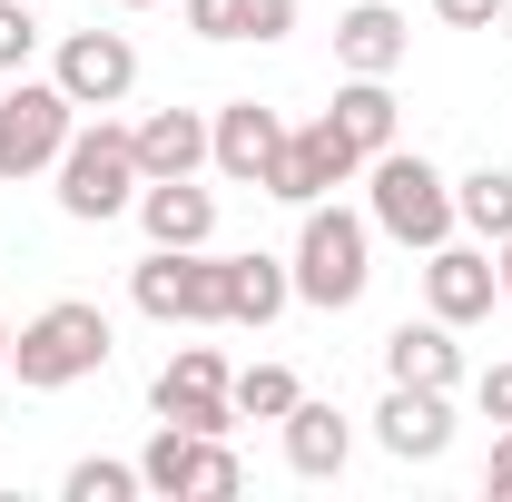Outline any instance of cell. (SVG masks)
Segmentation results:
<instances>
[{
    "mask_svg": "<svg viewBox=\"0 0 512 502\" xmlns=\"http://www.w3.org/2000/svg\"><path fill=\"white\" fill-rule=\"evenodd\" d=\"M286 276H296V296H306V306L345 315L365 286H375V217H355V207L316 197V207H306V227H296Z\"/></svg>",
    "mask_w": 512,
    "mask_h": 502,
    "instance_id": "cell-1",
    "label": "cell"
},
{
    "mask_svg": "<svg viewBox=\"0 0 512 502\" xmlns=\"http://www.w3.org/2000/svg\"><path fill=\"white\" fill-rule=\"evenodd\" d=\"M109 315L89 306V296H60V306H40L20 335H10V375L30 384V394H69V384H89L109 365Z\"/></svg>",
    "mask_w": 512,
    "mask_h": 502,
    "instance_id": "cell-2",
    "label": "cell"
},
{
    "mask_svg": "<svg viewBox=\"0 0 512 502\" xmlns=\"http://www.w3.org/2000/svg\"><path fill=\"white\" fill-rule=\"evenodd\" d=\"M50 178H60V217H79V227L128 217V207H138V188H148V178H138V138H128V128H109V109L69 128V148H60V168H50Z\"/></svg>",
    "mask_w": 512,
    "mask_h": 502,
    "instance_id": "cell-3",
    "label": "cell"
},
{
    "mask_svg": "<svg viewBox=\"0 0 512 502\" xmlns=\"http://www.w3.org/2000/svg\"><path fill=\"white\" fill-rule=\"evenodd\" d=\"M365 217L394 247H444L453 237V178L424 148H375L365 158Z\"/></svg>",
    "mask_w": 512,
    "mask_h": 502,
    "instance_id": "cell-4",
    "label": "cell"
},
{
    "mask_svg": "<svg viewBox=\"0 0 512 502\" xmlns=\"http://www.w3.org/2000/svg\"><path fill=\"white\" fill-rule=\"evenodd\" d=\"M128 306L158 325H227V256L217 247H148L128 266Z\"/></svg>",
    "mask_w": 512,
    "mask_h": 502,
    "instance_id": "cell-5",
    "label": "cell"
},
{
    "mask_svg": "<svg viewBox=\"0 0 512 502\" xmlns=\"http://www.w3.org/2000/svg\"><path fill=\"white\" fill-rule=\"evenodd\" d=\"M138 483L158 502H237L247 493V463L227 453V434H178V424H158L148 453H138Z\"/></svg>",
    "mask_w": 512,
    "mask_h": 502,
    "instance_id": "cell-6",
    "label": "cell"
},
{
    "mask_svg": "<svg viewBox=\"0 0 512 502\" xmlns=\"http://www.w3.org/2000/svg\"><path fill=\"white\" fill-rule=\"evenodd\" d=\"M69 128H79V99H69L60 79H10L0 89V178H40V168H60Z\"/></svg>",
    "mask_w": 512,
    "mask_h": 502,
    "instance_id": "cell-7",
    "label": "cell"
},
{
    "mask_svg": "<svg viewBox=\"0 0 512 502\" xmlns=\"http://www.w3.org/2000/svg\"><path fill=\"white\" fill-rule=\"evenodd\" d=\"M148 414L158 424H178V434H237L247 414H237V394H227V355L217 345H178L158 384H148Z\"/></svg>",
    "mask_w": 512,
    "mask_h": 502,
    "instance_id": "cell-8",
    "label": "cell"
},
{
    "mask_svg": "<svg viewBox=\"0 0 512 502\" xmlns=\"http://www.w3.org/2000/svg\"><path fill=\"white\" fill-rule=\"evenodd\" d=\"M345 178H365V148H355L335 119H306V128H286V148H276V168H266V188H256V197L316 207V197H335Z\"/></svg>",
    "mask_w": 512,
    "mask_h": 502,
    "instance_id": "cell-9",
    "label": "cell"
},
{
    "mask_svg": "<svg viewBox=\"0 0 512 502\" xmlns=\"http://www.w3.org/2000/svg\"><path fill=\"white\" fill-rule=\"evenodd\" d=\"M50 79H60L79 109H119L128 89H138V50H128V30H69Z\"/></svg>",
    "mask_w": 512,
    "mask_h": 502,
    "instance_id": "cell-10",
    "label": "cell"
},
{
    "mask_svg": "<svg viewBox=\"0 0 512 502\" xmlns=\"http://www.w3.org/2000/svg\"><path fill=\"white\" fill-rule=\"evenodd\" d=\"M493 296H503V276H493V247H424V315H444L453 335L463 325H483L493 315Z\"/></svg>",
    "mask_w": 512,
    "mask_h": 502,
    "instance_id": "cell-11",
    "label": "cell"
},
{
    "mask_svg": "<svg viewBox=\"0 0 512 502\" xmlns=\"http://www.w3.org/2000/svg\"><path fill=\"white\" fill-rule=\"evenodd\" d=\"M276 148H286V119H276L266 99H227V109L207 119V168H217V178H237V188H266Z\"/></svg>",
    "mask_w": 512,
    "mask_h": 502,
    "instance_id": "cell-12",
    "label": "cell"
},
{
    "mask_svg": "<svg viewBox=\"0 0 512 502\" xmlns=\"http://www.w3.org/2000/svg\"><path fill=\"white\" fill-rule=\"evenodd\" d=\"M375 443L394 453V463H444L453 453V394H434V384H384Z\"/></svg>",
    "mask_w": 512,
    "mask_h": 502,
    "instance_id": "cell-13",
    "label": "cell"
},
{
    "mask_svg": "<svg viewBox=\"0 0 512 502\" xmlns=\"http://www.w3.org/2000/svg\"><path fill=\"white\" fill-rule=\"evenodd\" d=\"M404 50H414V30H404L394 0H355V10L335 20V69H345V79H394Z\"/></svg>",
    "mask_w": 512,
    "mask_h": 502,
    "instance_id": "cell-14",
    "label": "cell"
},
{
    "mask_svg": "<svg viewBox=\"0 0 512 502\" xmlns=\"http://www.w3.org/2000/svg\"><path fill=\"white\" fill-rule=\"evenodd\" d=\"M384 384H434V394H453L463 384V345H453V325L444 315H404L394 335H384Z\"/></svg>",
    "mask_w": 512,
    "mask_h": 502,
    "instance_id": "cell-15",
    "label": "cell"
},
{
    "mask_svg": "<svg viewBox=\"0 0 512 502\" xmlns=\"http://www.w3.org/2000/svg\"><path fill=\"white\" fill-rule=\"evenodd\" d=\"M138 227H148V247H207L217 237V197L197 178H148L138 188Z\"/></svg>",
    "mask_w": 512,
    "mask_h": 502,
    "instance_id": "cell-16",
    "label": "cell"
},
{
    "mask_svg": "<svg viewBox=\"0 0 512 502\" xmlns=\"http://www.w3.org/2000/svg\"><path fill=\"white\" fill-rule=\"evenodd\" d=\"M138 138V178H197L207 168V109H148Z\"/></svg>",
    "mask_w": 512,
    "mask_h": 502,
    "instance_id": "cell-17",
    "label": "cell"
},
{
    "mask_svg": "<svg viewBox=\"0 0 512 502\" xmlns=\"http://www.w3.org/2000/svg\"><path fill=\"white\" fill-rule=\"evenodd\" d=\"M345 453H355V424L316 404V394H296V414H286V473H306V483H335L345 473Z\"/></svg>",
    "mask_w": 512,
    "mask_h": 502,
    "instance_id": "cell-18",
    "label": "cell"
},
{
    "mask_svg": "<svg viewBox=\"0 0 512 502\" xmlns=\"http://www.w3.org/2000/svg\"><path fill=\"white\" fill-rule=\"evenodd\" d=\"M296 306V276H286V256H227V325H276V315Z\"/></svg>",
    "mask_w": 512,
    "mask_h": 502,
    "instance_id": "cell-19",
    "label": "cell"
},
{
    "mask_svg": "<svg viewBox=\"0 0 512 502\" xmlns=\"http://www.w3.org/2000/svg\"><path fill=\"white\" fill-rule=\"evenodd\" d=\"M453 227H473L483 247H503L512 237V168H473V178H453Z\"/></svg>",
    "mask_w": 512,
    "mask_h": 502,
    "instance_id": "cell-20",
    "label": "cell"
},
{
    "mask_svg": "<svg viewBox=\"0 0 512 502\" xmlns=\"http://www.w3.org/2000/svg\"><path fill=\"white\" fill-rule=\"evenodd\" d=\"M325 119L345 128V138H355L365 158H375V148H394V128H404V109H394V89H384V79H345Z\"/></svg>",
    "mask_w": 512,
    "mask_h": 502,
    "instance_id": "cell-21",
    "label": "cell"
},
{
    "mask_svg": "<svg viewBox=\"0 0 512 502\" xmlns=\"http://www.w3.org/2000/svg\"><path fill=\"white\" fill-rule=\"evenodd\" d=\"M227 394H237V414H247V424H286L306 384L286 375V365H247V375H227Z\"/></svg>",
    "mask_w": 512,
    "mask_h": 502,
    "instance_id": "cell-22",
    "label": "cell"
},
{
    "mask_svg": "<svg viewBox=\"0 0 512 502\" xmlns=\"http://www.w3.org/2000/svg\"><path fill=\"white\" fill-rule=\"evenodd\" d=\"M60 493H69V502H138L148 483H138V463H109V453H89V463H69V473H60Z\"/></svg>",
    "mask_w": 512,
    "mask_h": 502,
    "instance_id": "cell-23",
    "label": "cell"
},
{
    "mask_svg": "<svg viewBox=\"0 0 512 502\" xmlns=\"http://www.w3.org/2000/svg\"><path fill=\"white\" fill-rule=\"evenodd\" d=\"M40 50V0H0V79H20Z\"/></svg>",
    "mask_w": 512,
    "mask_h": 502,
    "instance_id": "cell-24",
    "label": "cell"
},
{
    "mask_svg": "<svg viewBox=\"0 0 512 502\" xmlns=\"http://www.w3.org/2000/svg\"><path fill=\"white\" fill-rule=\"evenodd\" d=\"M197 40H247V0H178Z\"/></svg>",
    "mask_w": 512,
    "mask_h": 502,
    "instance_id": "cell-25",
    "label": "cell"
},
{
    "mask_svg": "<svg viewBox=\"0 0 512 502\" xmlns=\"http://www.w3.org/2000/svg\"><path fill=\"white\" fill-rule=\"evenodd\" d=\"M473 404H483V424H512V365H483L473 375Z\"/></svg>",
    "mask_w": 512,
    "mask_h": 502,
    "instance_id": "cell-26",
    "label": "cell"
},
{
    "mask_svg": "<svg viewBox=\"0 0 512 502\" xmlns=\"http://www.w3.org/2000/svg\"><path fill=\"white\" fill-rule=\"evenodd\" d=\"M434 20H444V30H493L503 0H434Z\"/></svg>",
    "mask_w": 512,
    "mask_h": 502,
    "instance_id": "cell-27",
    "label": "cell"
},
{
    "mask_svg": "<svg viewBox=\"0 0 512 502\" xmlns=\"http://www.w3.org/2000/svg\"><path fill=\"white\" fill-rule=\"evenodd\" d=\"M296 30V0H247V40H286Z\"/></svg>",
    "mask_w": 512,
    "mask_h": 502,
    "instance_id": "cell-28",
    "label": "cell"
},
{
    "mask_svg": "<svg viewBox=\"0 0 512 502\" xmlns=\"http://www.w3.org/2000/svg\"><path fill=\"white\" fill-rule=\"evenodd\" d=\"M483 493H493V502H512V424L493 434V463H483Z\"/></svg>",
    "mask_w": 512,
    "mask_h": 502,
    "instance_id": "cell-29",
    "label": "cell"
},
{
    "mask_svg": "<svg viewBox=\"0 0 512 502\" xmlns=\"http://www.w3.org/2000/svg\"><path fill=\"white\" fill-rule=\"evenodd\" d=\"M493 276H503V306H512V237L493 247Z\"/></svg>",
    "mask_w": 512,
    "mask_h": 502,
    "instance_id": "cell-30",
    "label": "cell"
},
{
    "mask_svg": "<svg viewBox=\"0 0 512 502\" xmlns=\"http://www.w3.org/2000/svg\"><path fill=\"white\" fill-rule=\"evenodd\" d=\"M493 30H503V40H512V0H503V20H493Z\"/></svg>",
    "mask_w": 512,
    "mask_h": 502,
    "instance_id": "cell-31",
    "label": "cell"
},
{
    "mask_svg": "<svg viewBox=\"0 0 512 502\" xmlns=\"http://www.w3.org/2000/svg\"><path fill=\"white\" fill-rule=\"evenodd\" d=\"M0 365H10V325H0Z\"/></svg>",
    "mask_w": 512,
    "mask_h": 502,
    "instance_id": "cell-32",
    "label": "cell"
},
{
    "mask_svg": "<svg viewBox=\"0 0 512 502\" xmlns=\"http://www.w3.org/2000/svg\"><path fill=\"white\" fill-rule=\"evenodd\" d=\"M119 10H158V0H119Z\"/></svg>",
    "mask_w": 512,
    "mask_h": 502,
    "instance_id": "cell-33",
    "label": "cell"
}]
</instances>
